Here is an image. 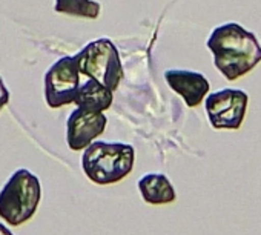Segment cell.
I'll use <instances>...</instances> for the list:
<instances>
[{"label": "cell", "mask_w": 261, "mask_h": 235, "mask_svg": "<svg viewBox=\"0 0 261 235\" xmlns=\"http://www.w3.org/2000/svg\"><path fill=\"white\" fill-rule=\"evenodd\" d=\"M206 45L214 56L215 68L229 82L249 74L261 62L256 36L235 22L214 28Z\"/></svg>", "instance_id": "cell-1"}, {"label": "cell", "mask_w": 261, "mask_h": 235, "mask_svg": "<svg viewBox=\"0 0 261 235\" xmlns=\"http://www.w3.org/2000/svg\"><path fill=\"white\" fill-rule=\"evenodd\" d=\"M82 169L95 185H112L127 177L134 168L136 149L126 143L92 142L83 149Z\"/></svg>", "instance_id": "cell-2"}, {"label": "cell", "mask_w": 261, "mask_h": 235, "mask_svg": "<svg viewBox=\"0 0 261 235\" xmlns=\"http://www.w3.org/2000/svg\"><path fill=\"white\" fill-rule=\"evenodd\" d=\"M42 198V185L28 169H17L0 189V217L10 226L33 218Z\"/></svg>", "instance_id": "cell-3"}, {"label": "cell", "mask_w": 261, "mask_h": 235, "mask_svg": "<svg viewBox=\"0 0 261 235\" xmlns=\"http://www.w3.org/2000/svg\"><path fill=\"white\" fill-rule=\"evenodd\" d=\"M74 57L77 60L80 74L97 80L112 92L118 88L124 71L120 54L109 39L101 37L88 43Z\"/></svg>", "instance_id": "cell-4"}, {"label": "cell", "mask_w": 261, "mask_h": 235, "mask_svg": "<svg viewBox=\"0 0 261 235\" xmlns=\"http://www.w3.org/2000/svg\"><path fill=\"white\" fill-rule=\"evenodd\" d=\"M249 97L241 89L224 88L212 92L204 100L209 123L214 129H240L247 109Z\"/></svg>", "instance_id": "cell-5"}, {"label": "cell", "mask_w": 261, "mask_h": 235, "mask_svg": "<svg viewBox=\"0 0 261 235\" xmlns=\"http://www.w3.org/2000/svg\"><path fill=\"white\" fill-rule=\"evenodd\" d=\"M80 86V72L74 56L59 59L45 74V100L53 109L74 103Z\"/></svg>", "instance_id": "cell-6"}, {"label": "cell", "mask_w": 261, "mask_h": 235, "mask_svg": "<svg viewBox=\"0 0 261 235\" xmlns=\"http://www.w3.org/2000/svg\"><path fill=\"white\" fill-rule=\"evenodd\" d=\"M106 115L103 112L79 108L74 109L66 122V142L71 151H83L105 133Z\"/></svg>", "instance_id": "cell-7"}, {"label": "cell", "mask_w": 261, "mask_h": 235, "mask_svg": "<svg viewBox=\"0 0 261 235\" xmlns=\"http://www.w3.org/2000/svg\"><path fill=\"white\" fill-rule=\"evenodd\" d=\"M165 80L169 85V88L174 92H177L189 108L198 106L211 89L207 79L195 71L168 69L165 72Z\"/></svg>", "instance_id": "cell-8"}, {"label": "cell", "mask_w": 261, "mask_h": 235, "mask_svg": "<svg viewBox=\"0 0 261 235\" xmlns=\"http://www.w3.org/2000/svg\"><path fill=\"white\" fill-rule=\"evenodd\" d=\"M139 191L148 204H169L177 198L169 178L159 172L145 174L139 180Z\"/></svg>", "instance_id": "cell-9"}, {"label": "cell", "mask_w": 261, "mask_h": 235, "mask_svg": "<svg viewBox=\"0 0 261 235\" xmlns=\"http://www.w3.org/2000/svg\"><path fill=\"white\" fill-rule=\"evenodd\" d=\"M114 100V92L98 83L94 79H88L83 85L79 86V91L75 94L74 103L79 108L103 112L111 108Z\"/></svg>", "instance_id": "cell-10"}, {"label": "cell", "mask_w": 261, "mask_h": 235, "mask_svg": "<svg viewBox=\"0 0 261 235\" xmlns=\"http://www.w3.org/2000/svg\"><path fill=\"white\" fill-rule=\"evenodd\" d=\"M56 13L83 17V19H97L100 16V4L94 0H56Z\"/></svg>", "instance_id": "cell-11"}, {"label": "cell", "mask_w": 261, "mask_h": 235, "mask_svg": "<svg viewBox=\"0 0 261 235\" xmlns=\"http://www.w3.org/2000/svg\"><path fill=\"white\" fill-rule=\"evenodd\" d=\"M8 101H10V91H8V88L5 86L4 79L0 77V111H2V109L8 105Z\"/></svg>", "instance_id": "cell-12"}, {"label": "cell", "mask_w": 261, "mask_h": 235, "mask_svg": "<svg viewBox=\"0 0 261 235\" xmlns=\"http://www.w3.org/2000/svg\"><path fill=\"white\" fill-rule=\"evenodd\" d=\"M0 235H14L5 224H2V223H0Z\"/></svg>", "instance_id": "cell-13"}]
</instances>
